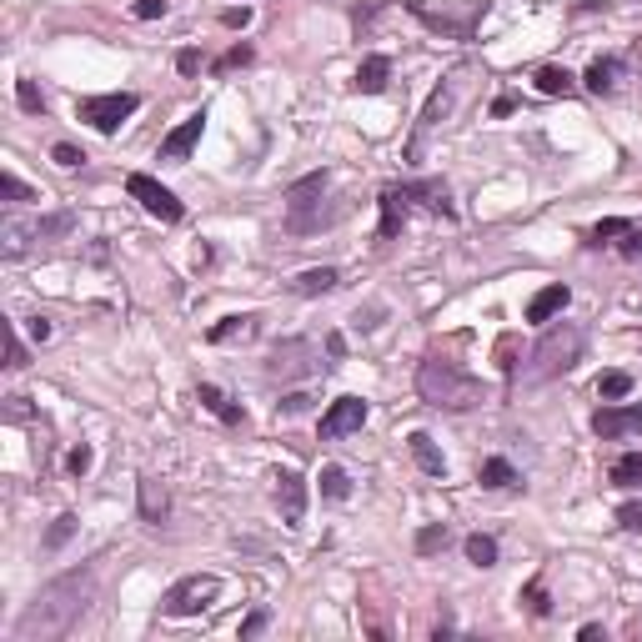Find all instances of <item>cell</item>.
Listing matches in <instances>:
<instances>
[{
  "label": "cell",
  "instance_id": "cell-26",
  "mask_svg": "<svg viewBox=\"0 0 642 642\" xmlns=\"http://www.w3.org/2000/svg\"><path fill=\"white\" fill-rule=\"evenodd\" d=\"M477 482H482L487 492H502V487H522V477H517V467H512L507 457H487V462H482V472H477Z\"/></svg>",
  "mask_w": 642,
  "mask_h": 642
},
{
  "label": "cell",
  "instance_id": "cell-45",
  "mask_svg": "<svg viewBox=\"0 0 642 642\" xmlns=\"http://www.w3.org/2000/svg\"><path fill=\"white\" fill-rule=\"evenodd\" d=\"M11 407H6V417L11 422H31V407H26V397H6Z\"/></svg>",
  "mask_w": 642,
  "mask_h": 642
},
{
  "label": "cell",
  "instance_id": "cell-36",
  "mask_svg": "<svg viewBox=\"0 0 642 642\" xmlns=\"http://www.w3.org/2000/svg\"><path fill=\"white\" fill-rule=\"evenodd\" d=\"M71 537H76V512H61V517L51 522V532H46V547L56 552V547H66Z\"/></svg>",
  "mask_w": 642,
  "mask_h": 642
},
{
  "label": "cell",
  "instance_id": "cell-11",
  "mask_svg": "<svg viewBox=\"0 0 642 642\" xmlns=\"http://www.w3.org/2000/svg\"><path fill=\"white\" fill-rule=\"evenodd\" d=\"M126 191H131V201H141V211L146 216H156V221H166V226H176L181 216H186V206L176 201V191H166L156 176H146V171H131L126 176Z\"/></svg>",
  "mask_w": 642,
  "mask_h": 642
},
{
  "label": "cell",
  "instance_id": "cell-29",
  "mask_svg": "<svg viewBox=\"0 0 642 642\" xmlns=\"http://www.w3.org/2000/svg\"><path fill=\"white\" fill-rule=\"evenodd\" d=\"M462 547H467V562H472V567H497V537H487V532H472Z\"/></svg>",
  "mask_w": 642,
  "mask_h": 642
},
{
  "label": "cell",
  "instance_id": "cell-9",
  "mask_svg": "<svg viewBox=\"0 0 642 642\" xmlns=\"http://www.w3.org/2000/svg\"><path fill=\"white\" fill-rule=\"evenodd\" d=\"M136 106H141V96H131V91H111V96H81V101H76V116H81L86 126H96L101 136H116V131H121V121H131V116H136Z\"/></svg>",
  "mask_w": 642,
  "mask_h": 642
},
{
  "label": "cell",
  "instance_id": "cell-24",
  "mask_svg": "<svg viewBox=\"0 0 642 642\" xmlns=\"http://www.w3.org/2000/svg\"><path fill=\"white\" fill-rule=\"evenodd\" d=\"M337 281H342L337 266H311V271H301V276L291 281V291H296V296H327Z\"/></svg>",
  "mask_w": 642,
  "mask_h": 642
},
{
  "label": "cell",
  "instance_id": "cell-21",
  "mask_svg": "<svg viewBox=\"0 0 642 642\" xmlns=\"http://www.w3.org/2000/svg\"><path fill=\"white\" fill-rule=\"evenodd\" d=\"M136 492H141V517L161 527V522L171 517V492H166L156 477H141V482H136Z\"/></svg>",
  "mask_w": 642,
  "mask_h": 642
},
{
  "label": "cell",
  "instance_id": "cell-27",
  "mask_svg": "<svg viewBox=\"0 0 642 642\" xmlns=\"http://www.w3.org/2000/svg\"><path fill=\"white\" fill-rule=\"evenodd\" d=\"M607 482H612V487H642V452H622V457L607 467Z\"/></svg>",
  "mask_w": 642,
  "mask_h": 642
},
{
  "label": "cell",
  "instance_id": "cell-17",
  "mask_svg": "<svg viewBox=\"0 0 642 642\" xmlns=\"http://www.w3.org/2000/svg\"><path fill=\"white\" fill-rule=\"evenodd\" d=\"M196 402H201V407H206L216 422H226V427H246V412H241V407H236V402H231L221 387L201 382V387H196Z\"/></svg>",
  "mask_w": 642,
  "mask_h": 642
},
{
  "label": "cell",
  "instance_id": "cell-19",
  "mask_svg": "<svg viewBox=\"0 0 642 642\" xmlns=\"http://www.w3.org/2000/svg\"><path fill=\"white\" fill-rule=\"evenodd\" d=\"M532 86H537L542 96H577V91H582V76H572L567 66H537V71H532Z\"/></svg>",
  "mask_w": 642,
  "mask_h": 642
},
{
  "label": "cell",
  "instance_id": "cell-33",
  "mask_svg": "<svg viewBox=\"0 0 642 642\" xmlns=\"http://www.w3.org/2000/svg\"><path fill=\"white\" fill-rule=\"evenodd\" d=\"M522 602H527V612H532V617H552V597H547L542 577H532V582L522 587Z\"/></svg>",
  "mask_w": 642,
  "mask_h": 642
},
{
  "label": "cell",
  "instance_id": "cell-42",
  "mask_svg": "<svg viewBox=\"0 0 642 642\" xmlns=\"http://www.w3.org/2000/svg\"><path fill=\"white\" fill-rule=\"evenodd\" d=\"M266 622H271V612H266V607H256V612H251V617L241 622V642H251V637H261V632H266Z\"/></svg>",
  "mask_w": 642,
  "mask_h": 642
},
{
  "label": "cell",
  "instance_id": "cell-10",
  "mask_svg": "<svg viewBox=\"0 0 642 642\" xmlns=\"http://www.w3.org/2000/svg\"><path fill=\"white\" fill-rule=\"evenodd\" d=\"M216 597H221V577L191 572V577H181V582L161 597V612H166V617H196V612H206Z\"/></svg>",
  "mask_w": 642,
  "mask_h": 642
},
{
  "label": "cell",
  "instance_id": "cell-34",
  "mask_svg": "<svg viewBox=\"0 0 642 642\" xmlns=\"http://www.w3.org/2000/svg\"><path fill=\"white\" fill-rule=\"evenodd\" d=\"M251 56H256V51H251L246 41H236V46H231V51H226V56H221L211 71H216V76H226V71H241V66H251Z\"/></svg>",
  "mask_w": 642,
  "mask_h": 642
},
{
  "label": "cell",
  "instance_id": "cell-2",
  "mask_svg": "<svg viewBox=\"0 0 642 642\" xmlns=\"http://www.w3.org/2000/svg\"><path fill=\"white\" fill-rule=\"evenodd\" d=\"M377 206H382V241H397L402 231H407V221H412V211L422 206V211H432V216H447V221H457V206H452V191H447V181H397V186H382V196H377Z\"/></svg>",
  "mask_w": 642,
  "mask_h": 642
},
{
  "label": "cell",
  "instance_id": "cell-37",
  "mask_svg": "<svg viewBox=\"0 0 642 642\" xmlns=\"http://www.w3.org/2000/svg\"><path fill=\"white\" fill-rule=\"evenodd\" d=\"M21 367H26V347H21L16 321H6V372H21Z\"/></svg>",
  "mask_w": 642,
  "mask_h": 642
},
{
  "label": "cell",
  "instance_id": "cell-6",
  "mask_svg": "<svg viewBox=\"0 0 642 642\" xmlns=\"http://www.w3.org/2000/svg\"><path fill=\"white\" fill-rule=\"evenodd\" d=\"M316 372H321V352H316L311 337H286L266 357V377L271 382H301V377H316Z\"/></svg>",
  "mask_w": 642,
  "mask_h": 642
},
{
  "label": "cell",
  "instance_id": "cell-1",
  "mask_svg": "<svg viewBox=\"0 0 642 642\" xmlns=\"http://www.w3.org/2000/svg\"><path fill=\"white\" fill-rule=\"evenodd\" d=\"M91 592H96V572L91 567H71V572L51 577L36 592V602H26V612L16 617L11 642H51V637H66L81 622Z\"/></svg>",
  "mask_w": 642,
  "mask_h": 642
},
{
  "label": "cell",
  "instance_id": "cell-5",
  "mask_svg": "<svg viewBox=\"0 0 642 642\" xmlns=\"http://www.w3.org/2000/svg\"><path fill=\"white\" fill-rule=\"evenodd\" d=\"M462 76H467V71L457 66V71H452V76H447V81H442V86L427 96V106H422V116H417V131H412V141H407V166H422V156H427V136H432V131H437V126L452 116L457 91H462Z\"/></svg>",
  "mask_w": 642,
  "mask_h": 642
},
{
  "label": "cell",
  "instance_id": "cell-23",
  "mask_svg": "<svg viewBox=\"0 0 642 642\" xmlns=\"http://www.w3.org/2000/svg\"><path fill=\"white\" fill-rule=\"evenodd\" d=\"M567 301H572V291H567L562 281H552V286H542V291L527 301V321H552Z\"/></svg>",
  "mask_w": 642,
  "mask_h": 642
},
{
  "label": "cell",
  "instance_id": "cell-32",
  "mask_svg": "<svg viewBox=\"0 0 642 642\" xmlns=\"http://www.w3.org/2000/svg\"><path fill=\"white\" fill-rule=\"evenodd\" d=\"M447 542H452V527H447V522H432V527H422V532H417V552H422V557L442 552Z\"/></svg>",
  "mask_w": 642,
  "mask_h": 642
},
{
  "label": "cell",
  "instance_id": "cell-3",
  "mask_svg": "<svg viewBox=\"0 0 642 642\" xmlns=\"http://www.w3.org/2000/svg\"><path fill=\"white\" fill-rule=\"evenodd\" d=\"M417 397H422L427 407H437V412H472V407H482L492 392H487V382H477V377L462 372L457 362L427 357V362L417 367Z\"/></svg>",
  "mask_w": 642,
  "mask_h": 642
},
{
  "label": "cell",
  "instance_id": "cell-8",
  "mask_svg": "<svg viewBox=\"0 0 642 642\" xmlns=\"http://www.w3.org/2000/svg\"><path fill=\"white\" fill-rule=\"evenodd\" d=\"M76 231V216L71 211H51V216H41V221H6L0 226V236H6V256L16 261L31 241H61V236H71Z\"/></svg>",
  "mask_w": 642,
  "mask_h": 642
},
{
  "label": "cell",
  "instance_id": "cell-31",
  "mask_svg": "<svg viewBox=\"0 0 642 642\" xmlns=\"http://www.w3.org/2000/svg\"><path fill=\"white\" fill-rule=\"evenodd\" d=\"M627 392H632V377H627V372H602V377H597V397H602V402H622Z\"/></svg>",
  "mask_w": 642,
  "mask_h": 642
},
{
  "label": "cell",
  "instance_id": "cell-39",
  "mask_svg": "<svg viewBox=\"0 0 642 642\" xmlns=\"http://www.w3.org/2000/svg\"><path fill=\"white\" fill-rule=\"evenodd\" d=\"M51 161H56V166H66V171H76V166L86 161V151H76L71 141H56V146H51Z\"/></svg>",
  "mask_w": 642,
  "mask_h": 642
},
{
  "label": "cell",
  "instance_id": "cell-44",
  "mask_svg": "<svg viewBox=\"0 0 642 642\" xmlns=\"http://www.w3.org/2000/svg\"><path fill=\"white\" fill-rule=\"evenodd\" d=\"M176 71H181V76H196V71H201V51H191V46H186V51L176 56Z\"/></svg>",
  "mask_w": 642,
  "mask_h": 642
},
{
  "label": "cell",
  "instance_id": "cell-7",
  "mask_svg": "<svg viewBox=\"0 0 642 642\" xmlns=\"http://www.w3.org/2000/svg\"><path fill=\"white\" fill-rule=\"evenodd\" d=\"M407 11L427 26V31H437V36H452V41H472V31H477V21L487 16V0H467V11H437V6H427V0H407Z\"/></svg>",
  "mask_w": 642,
  "mask_h": 642
},
{
  "label": "cell",
  "instance_id": "cell-38",
  "mask_svg": "<svg viewBox=\"0 0 642 642\" xmlns=\"http://www.w3.org/2000/svg\"><path fill=\"white\" fill-rule=\"evenodd\" d=\"M311 392H286L281 402H276V417H301V412H311Z\"/></svg>",
  "mask_w": 642,
  "mask_h": 642
},
{
  "label": "cell",
  "instance_id": "cell-47",
  "mask_svg": "<svg viewBox=\"0 0 642 642\" xmlns=\"http://www.w3.org/2000/svg\"><path fill=\"white\" fill-rule=\"evenodd\" d=\"M221 26L241 31V26H251V11H246V6H241V11H226V16H221Z\"/></svg>",
  "mask_w": 642,
  "mask_h": 642
},
{
  "label": "cell",
  "instance_id": "cell-46",
  "mask_svg": "<svg viewBox=\"0 0 642 642\" xmlns=\"http://www.w3.org/2000/svg\"><path fill=\"white\" fill-rule=\"evenodd\" d=\"M26 327H31V337H36V342H51V321H46V316H31Z\"/></svg>",
  "mask_w": 642,
  "mask_h": 642
},
{
  "label": "cell",
  "instance_id": "cell-14",
  "mask_svg": "<svg viewBox=\"0 0 642 642\" xmlns=\"http://www.w3.org/2000/svg\"><path fill=\"white\" fill-rule=\"evenodd\" d=\"M592 432L602 442H622L632 432H642V402H627V407H597L592 412Z\"/></svg>",
  "mask_w": 642,
  "mask_h": 642
},
{
  "label": "cell",
  "instance_id": "cell-30",
  "mask_svg": "<svg viewBox=\"0 0 642 642\" xmlns=\"http://www.w3.org/2000/svg\"><path fill=\"white\" fill-rule=\"evenodd\" d=\"M0 196H6L11 206H26V201H41V191H31L16 171H0Z\"/></svg>",
  "mask_w": 642,
  "mask_h": 642
},
{
  "label": "cell",
  "instance_id": "cell-18",
  "mask_svg": "<svg viewBox=\"0 0 642 642\" xmlns=\"http://www.w3.org/2000/svg\"><path fill=\"white\" fill-rule=\"evenodd\" d=\"M617 76H622V61H617V56H597V61L582 71V91L612 96V91H617Z\"/></svg>",
  "mask_w": 642,
  "mask_h": 642
},
{
  "label": "cell",
  "instance_id": "cell-28",
  "mask_svg": "<svg viewBox=\"0 0 642 642\" xmlns=\"http://www.w3.org/2000/svg\"><path fill=\"white\" fill-rule=\"evenodd\" d=\"M321 497L327 502H347L352 497V477H347V467H321Z\"/></svg>",
  "mask_w": 642,
  "mask_h": 642
},
{
  "label": "cell",
  "instance_id": "cell-22",
  "mask_svg": "<svg viewBox=\"0 0 642 642\" xmlns=\"http://www.w3.org/2000/svg\"><path fill=\"white\" fill-rule=\"evenodd\" d=\"M387 81H392V61H387V56H367V61L357 66V81H352V86H357L362 96H382Z\"/></svg>",
  "mask_w": 642,
  "mask_h": 642
},
{
  "label": "cell",
  "instance_id": "cell-12",
  "mask_svg": "<svg viewBox=\"0 0 642 642\" xmlns=\"http://www.w3.org/2000/svg\"><path fill=\"white\" fill-rule=\"evenodd\" d=\"M587 246H612L622 261H642V221H627V216H607L597 226L582 231Z\"/></svg>",
  "mask_w": 642,
  "mask_h": 642
},
{
  "label": "cell",
  "instance_id": "cell-48",
  "mask_svg": "<svg viewBox=\"0 0 642 642\" xmlns=\"http://www.w3.org/2000/svg\"><path fill=\"white\" fill-rule=\"evenodd\" d=\"M512 106H517V96H512V91H502V96H497V101H492V116H507V111H512Z\"/></svg>",
  "mask_w": 642,
  "mask_h": 642
},
{
  "label": "cell",
  "instance_id": "cell-40",
  "mask_svg": "<svg viewBox=\"0 0 642 642\" xmlns=\"http://www.w3.org/2000/svg\"><path fill=\"white\" fill-rule=\"evenodd\" d=\"M91 462H96V452H91V447L81 442V447H76V452L66 457V472H71V477H86V472H91Z\"/></svg>",
  "mask_w": 642,
  "mask_h": 642
},
{
  "label": "cell",
  "instance_id": "cell-25",
  "mask_svg": "<svg viewBox=\"0 0 642 642\" xmlns=\"http://www.w3.org/2000/svg\"><path fill=\"white\" fill-rule=\"evenodd\" d=\"M407 447H412V457H417V467H422L427 477H442V472H447V457L437 452V442H432L427 432H412Z\"/></svg>",
  "mask_w": 642,
  "mask_h": 642
},
{
  "label": "cell",
  "instance_id": "cell-50",
  "mask_svg": "<svg viewBox=\"0 0 642 642\" xmlns=\"http://www.w3.org/2000/svg\"><path fill=\"white\" fill-rule=\"evenodd\" d=\"M577 637H582V642H597V637H607V632H602V627H597V622H587V627H582V632H577Z\"/></svg>",
  "mask_w": 642,
  "mask_h": 642
},
{
  "label": "cell",
  "instance_id": "cell-13",
  "mask_svg": "<svg viewBox=\"0 0 642 642\" xmlns=\"http://www.w3.org/2000/svg\"><path fill=\"white\" fill-rule=\"evenodd\" d=\"M367 402L362 397H337L327 412H321V442H337V437H352V432H362V422H367Z\"/></svg>",
  "mask_w": 642,
  "mask_h": 642
},
{
  "label": "cell",
  "instance_id": "cell-20",
  "mask_svg": "<svg viewBox=\"0 0 642 642\" xmlns=\"http://www.w3.org/2000/svg\"><path fill=\"white\" fill-rule=\"evenodd\" d=\"M256 332H261V321L246 311V316H226V321H216V327L206 332V342H211V347H226V342H251Z\"/></svg>",
  "mask_w": 642,
  "mask_h": 642
},
{
  "label": "cell",
  "instance_id": "cell-15",
  "mask_svg": "<svg viewBox=\"0 0 642 642\" xmlns=\"http://www.w3.org/2000/svg\"><path fill=\"white\" fill-rule=\"evenodd\" d=\"M276 482V507H281V522L286 527H301V517H306V482H301V472H276L271 477Z\"/></svg>",
  "mask_w": 642,
  "mask_h": 642
},
{
  "label": "cell",
  "instance_id": "cell-16",
  "mask_svg": "<svg viewBox=\"0 0 642 642\" xmlns=\"http://www.w3.org/2000/svg\"><path fill=\"white\" fill-rule=\"evenodd\" d=\"M201 131H206V111H196V116H186L166 141H161V151H156V161H186L191 151H196V141H201Z\"/></svg>",
  "mask_w": 642,
  "mask_h": 642
},
{
  "label": "cell",
  "instance_id": "cell-35",
  "mask_svg": "<svg viewBox=\"0 0 642 642\" xmlns=\"http://www.w3.org/2000/svg\"><path fill=\"white\" fill-rule=\"evenodd\" d=\"M16 101H21V111H31V116H41V111H46V96H41V86H36V81H26V76L16 81Z\"/></svg>",
  "mask_w": 642,
  "mask_h": 642
},
{
  "label": "cell",
  "instance_id": "cell-4",
  "mask_svg": "<svg viewBox=\"0 0 642 642\" xmlns=\"http://www.w3.org/2000/svg\"><path fill=\"white\" fill-rule=\"evenodd\" d=\"M582 352H587V332H582V327H572V321H562V327H547L542 342L532 347V362H527L522 382H527V387L557 382V377H567V372L582 362Z\"/></svg>",
  "mask_w": 642,
  "mask_h": 642
},
{
  "label": "cell",
  "instance_id": "cell-43",
  "mask_svg": "<svg viewBox=\"0 0 642 642\" xmlns=\"http://www.w3.org/2000/svg\"><path fill=\"white\" fill-rule=\"evenodd\" d=\"M131 16H136V21H161V16H166V0H136Z\"/></svg>",
  "mask_w": 642,
  "mask_h": 642
},
{
  "label": "cell",
  "instance_id": "cell-41",
  "mask_svg": "<svg viewBox=\"0 0 642 642\" xmlns=\"http://www.w3.org/2000/svg\"><path fill=\"white\" fill-rule=\"evenodd\" d=\"M617 527L622 532H642V502H622L617 507Z\"/></svg>",
  "mask_w": 642,
  "mask_h": 642
},
{
  "label": "cell",
  "instance_id": "cell-49",
  "mask_svg": "<svg viewBox=\"0 0 642 642\" xmlns=\"http://www.w3.org/2000/svg\"><path fill=\"white\" fill-rule=\"evenodd\" d=\"M327 352H332V357H337V362H342V357H347V342H342V337H337V332H332V337H327Z\"/></svg>",
  "mask_w": 642,
  "mask_h": 642
}]
</instances>
